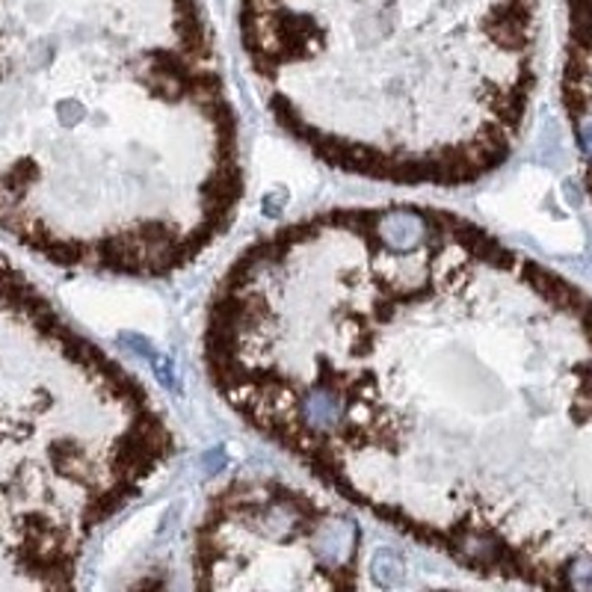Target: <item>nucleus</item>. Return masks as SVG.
I'll return each instance as SVG.
<instances>
[{
  "label": "nucleus",
  "mask_w": 592,
  "mask_h": 592,
  "mask_svg": "<svg viewBox=\"0 0 592 592\" xmlns=\"http://www.w3.org/2000/svg\"><path fill=\"white\" fill-rule=\"evenodd\" d=\"M204 368L261 438L468 572L592 586V299L477 222L394 202L261 237Z\"/></svg>",
  "instance_id": "nucleus-1"
},
{
  "label": "nucleus",
  "mask_w": 592,
  "mask_h": 592,
  "mask_svg": "<svg viewBox=\"0 0 592 592\" xmlns=\"http://www.w3.org/2000/svg\"><path fill=\"white\" fill-rule=\"evenodd\" d=\"M241 134L199 0H0V229L155 278L234 220Z\"/></svg>",
  "instance_id": "nucleus-2"
},
{
  "label": "nucleus",
  "mask_w": 592,
  "mask_h": 592,
  "mask_svg": "<svg viewBox=\"0 0 592 592\" xmlns=\"http://www.w3.org/2000/svg\"><path fill=\"white\" fill-rule=\"evenodd\" d=\"M237 24L273 119L350 176L474 184L528 121L537 0H241Z\"/></svg>",
  "instance_id": "nucleus-3"
},
{
  "label": "nucleus",
  "mask_w": 592,
  "mask_h": 592,
  "mask_svg": "<svg viewBox=\"0 0 592 592\" xmlns=\"http://www.w3.org/2000/svg\"><path fill=\"white\" fill-rule=\"evenodd\" d=\"M172 451L151 394L0 258V590L72 586Z\"/></svg>",
  "instance_id": "nucleus-4"
},
{
  "label": "nucleus",
  "mask_w": 592,
  "mask_h": 592,
  "mask_svg": "<svg viewBox=\"0 0 592 592\" xmlns=\"http://www.w3.org/2000/svg\"><path fill=\"white\" fill-rule=\"evenodd\" d=\"M359 563L350 516L258 477L222 486L193 533V583L204 590H350Z\"/></svg>",
  "instance_id": "nucleus-5"
}]
</instances>
